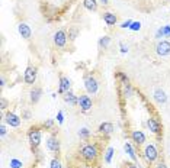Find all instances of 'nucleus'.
Listing matches in <instances>:
<instances>
[{
  "label": "nucleus",
  "instance_id": "f257e3e1",
  "mask_svg": "<svg viewBox=\"0 0 170 168\" xmlns=\"http://www.w3.org/2000/svg\"><path fill=\"white\" fill-rule=\"evenodd\" d=\"M98 155H99V151H98V146L94 144H86L80 148V157L83 158L86 162H94L98 160Z\"/></svg>",
  "mask_w": 170,
  "mask_h": 168
},
{
  "label": "nucleus",
  "instance_id": "f03ea898",
  "mask_svg": "<svg viewBox=\"0 0 170 168\" xmlns=\"http://www.w3.org/2000/svg\"><path fill=\"white\" fill-rule=\"evenodd\" d=\"M84 89L89 94H96L99 90V84H98V80L94 79L93 75L90 74H86L84 75Z\"/></svg>",
  "mask_w": 170,
  "mask_h": 168
},
{
  "label": "nucleus",
  "instance_id": "7ed1b4c3",
  "mask_svg": "<svg viewBox=\"0 0 170 168\" xmlns=\"http://www.w3.org/2000/svg\"><path fill=\"white\" fill-rule=\"evenodd\" d=\"M28 141H29L31 146L32 148H38V146L41 145V141H42V133L39 129H37V127H32L29 131V133H28Z\"/></svg>",
  "mask_w": 170,
  "mask_h": 168
},
{
  "label": "nucleus",
  "instance_id": "20e7f679",
  "mask_svg": "<svg viewBox=\"0 0 170 168\" xmlns=\"http://www.w3.org/2000/svg\"><path fill=\"white\" fill-rule=\"evenodd\" d=\"M144 157H145V160L148 162H154L157 160V157H159V151H157V148L153 144H148L144 148Z\"/></svg>",
  "mask_w": 170,
  "mask_h": 168
},
{
  "label": "nucleus",
  "instance_id": "39448f33",
  "mask_svg": "<svg viewBox=\"0 0 170 168\" xmlns=\"http://www.w3.org/2000/svg\"><path fill=\"white\" fill-rule=\"evenodd\" d=\"M79 107L82 109V112H84V113L92 110L93 101H92L90 96H87V94H80L79 96Z\"/></svg>",
  "mask_w": 170,
  "mask_h": 168
},
{
  "label": "nucleus",
  "instance_id": "423d86ee",
  "mask_svg": "<svg viewBox=\"0 0 170 168\" xmlns=\"http://www.w3.org/2000/svg\"><path fill=\"white\" fill-rule=\"evenodd\" d=\"M54 44H55L57 48H65V45H67V34H65V30H57L55 34H54Z\"/></svg>",
  "mask_w": 170,
  "mask_h": 168
},
{
  "label": "nucleus",
  "instance_id": "0eeeda50",
  "mask_svg": "<svg viewBox=\"0 0 170 168\" xmlns=\"http://www.w3.org/2000/svg\"><path fill=\"white\" fill-rule=\"evenodd\" d=\"M37 68L32 67V65H29V67L25 70V74H23V80H25V83L26 84H29V86H32V84H35V81H37Z\"/></svg>",
  "mask_w": 170,
  "mask_h": 168
},
{
  "label": "nucleus",
  "instance_id": "6e6552de",
  "mask_svg": "<svg viewBox=\"0 0 170 168\" xmlns=\"http://www.w3.org/2000/svg\"><path fill=\"white\" fill-rule=\"evenodd\" d=\"M4 122H6V125H9L10 127H18L20 126V117H19L16 113L13 112H8L6 115H4Z\"/></svg>",
  "mask_w": 170,
  "mask_h": 168
},
{
  "label": "nucleus",
  "instance_id": "1a4fd4ad",
  "mask_svg": "<svg viewBox=\"0 0 170 168\" xmlns=\"http://www.w3.org/2000/svg\"><path fill=\"white\" fill-rule=\"evenodd\" d=\"M156 54L160 57H166L170 54V42L169 41H160L156 45Z\"/></svg>",
  "mask_w": 170,
  "mask_h": 168
},
{
  "label": "nucleus",
  "instance_id": "9d476101",
  "mask_svg": "<svg viewBox=\"0 0 170 168\" xmlns=\"http://www.w3.org/2000/svg\"><path fill=\"white\" fill-rule=\"evenodd\" d=\"M47 148H48V151H51V152H58L60 151V141H58V138L57 136H49L48 139H47Z\"/></svg>",
  "mask_w": 170,
  "mask_h": 168
},
{
  "label": "nucleus",
  "instance_id": "9b49d317",
  "mask_svg": "<svg viewBox=\"0 0 170 168\" xmlns=\"http://www.w3.org/2000/svg\"><path fill=\"white\" fill-rule=\"evenodd\" d=\"M153 97H154V100L159 103V105H164L167 101V94L164 90L162 89H154V91H153Z\"/></svg>",
  "mask_w": 170,
  "mask_h": 168
},
{
  "label": "nucleus",
  "instance_id": "f8f14e48",
  "mask_svg": "<svg viewBox=\"0 0 170 168\" xmlns=\"http://www.w3.org/2000/svg\"><path fill=\"white\" fill-rule=\"evenodd\" d=\"M18 30H19V35L23 39H31V36H32V29H31V26L26 25V23H19Z\"/></svg>",
  "mask_w": 170,
  "mask_h": 168
},
{
  "label": "nucleus",
  "instance_id": "ddd939ff",
  "mask_svg": "<svg viewBox=\"0 0 170 168\" xmlns=\"http://www.w3.org/2000/svg\"><path fill=\"white\" fill-rule=\"evenodd\" d=\"M70 86H71V83L68 80V77H60V89H58V93L61 94H65L67 91H70Z\"/></svg>",
  "mask_w": 170,
  "mask_h": 168
},
{
  "label": "nucleus",
  "instance_id": "4468645a",
  "mask_svg": "<svg viewBox=\"0 0 170 168\" xmlns=\"http://www.w3.org/2000/svg\"><path fill=\"white\" fill-rule=\"evenodd\" d=\"M64 101L70 106H79V96H76L73 91H67L64 94Z\"/></svg>",
  "mask_w": 170,
  "mask_h": 168
},
{
  "label": "nucleus",
  "instance_id": "2eb2a0df",
  "mask_svg": "<svg viewBox=\"0 0 170 168\" xmlns=\"http://www.w3.org/2000/svg\"><path fill=\"white\" fill-rule=\"evenodd\" d=\"M147 126L148 129H150L153 133H159L160 129H162V126H160V122L156 117H150V119L147 120Z\"/></svg>",
  "mask_w": 170,
  "mask_h": 168
},
{
  "label": "nucleus",
  "instance_id": "dca6fc26",
  "mask_svg": "<svg viewBox=\"0 0 170 168\" xmlns=\"http://www.w3.org/2000/svg\"><path fill=\"white\" fill-rule=\"evenodd\" d=\"M131 138H132V142H135L137 145H143L144 142H145V135L141 131H132Z\"/></svg>",
  "mask_w": 170,
  "mask_h": 168
},
{
  "label": "nucleus",
  "instance_id": "f3484780",
  "mask_svg": "<svg viewBox=\"0 0 170 168\" xmlns=\"http://www.w3.org/2000/svg\"><path fill=\"white\" fill-rule=\"evenodd\" d=\"M29 96H31V101L32 103H38L39 101V99H41V96H42V90L39 89V87H34V89L31 90V93H29Z\"/></svg>",
  "mask_w": 170,
  "mask_h": 168
},
{
  "label": "nucleus",
  "instance_id": "a211bd4d",
  "mask_svg": "<svg viewBox=\"0 0 170 168\" xmlns=\"http://www.w3.org/2000/svg\"><path fill=\"white\" fill-rule=\"evenodd\" d=\"M99 132L102 135H110L113 132V125L110 123V122H103V123H100V126H99Z\"/></svg>",
  "mask_w": 170,
  "mask_h": 168
},
{
  "label": "nucleus",
  "instance_id": "6ab92c4d",
  "mask_svg": "<svg viewBox=\"0 0 170 168\" xmlns=\"http://www.w3.org/2000/svg\"><path fill=\"white\" fill-rule=\"evenodd\" d=\"M103 20H105L106 25H109V26H112V25H115L118 20L116 15L115 13H112V12H105L103 13Z\"/></svg>",
  "mask_w": 170,
  "mask_h": 168
},
{
  "label": "nucleus",
  "instance_id": "aec40b11",
  "mask_svg": "<svg viewBox=\"0 0 170 168\" xmlns=\"http://www.w3.org/2000/svg\"><path fill=\"white\" fill-rule=\"evenodd\" d=\"M124 149H125V152L128 154V157L131 158L132 161H137L135 151H134V148H132V145H131V144H129V142H125V145H124Z\"/></svg>",
  "mask_w": 170,
  "mask_h": 168
},
{
  "label": "nucleus",
  "instance_id": "412c9836",
  "mask_svg": "<svg viewBox=\"0 0 170 168\" xmlns=\"http://www.w3.org/2000/svg\"><path fill=\"white\" fill-rule=\"evenodd\" d=\"M83 6L87 10L94 12L98 9V0H83Z\"/></svg>",
  "mask_w": 170,
  "mask_h": 168
},
{
  "label": "nucleus",
  "instance_id": "4be33fe9",
  "mask_svg": "<svg viewBox=\"0 0 170 168\" xmlns=\"http://www.w3.org/2000/svg\"><path fill=\"white\" fill-rule=\"evenodd\" d=\"M163 36H170V25L162 26L156 32V38H163Z\"/></svg>",
  "mask_w": 170,
  "mask_h": 168
},
{
  "label": "nucleus",
  "instance_id": "5701e85b",
  "mask_svg": "<svg viewBox=\"0 0 170 168\" xmlns=\"http://www.w3.org/2000/svg\"><path fill=\"white\" fill-rule=\"evenodd\" d=\"M98 44H99V46H100L102 49H106L108 46H109V44H110V38L108 36V35H105V36H102L100 39H99Z\"/></svg>",
  "mask_w": 170,
  "mask_h": 168
},
{
  "label": "nucleus",
  "instance_id": "b1692460",
  "mask_svg": "<svg viewBox=\"0 0 170 168\" xmlns=\"http://www.w3.org/2000/svg\"><path fill=\"white\" fill-rule=\"evenodd\" d=\"M77 135H79L80 139H89V138H90V135H92V132L89 131L87 127H82V129L77 132Z\"/></svg>",
  "mask_w": 170,
  "mask_h": 168
},
{
  "label": "nucleus",
  "instance_id": "393cba45",
  "mask_svg": "<svg viewBox=\"0 0 170 168\" xmlns=\"http://www.w3.org/2000/svg\"><path fill=\"white\" fill-rule=\"evenodd\" d=\"M113 152H115V149H113L112 146H109V148L106 149L105 157H103V160H105L106 164H110V161H112V157H113Z\"/></svg>",
  "mask_w": 170,
  "mask_h": 168
},
{
  "label": "nucleus",
  "instance_id": "a878e982",
  "mask_svg": "<svg viewBox=\"0 0 170 168\" xmlns=\"http://www.w3.org/2000/svg\"><path fill=\"white\" fill-rule=\"evenodd\" d=\"M122 91H124V96L127 99H129V97H132V87H131V84H122Z\"/></svg>",
  "mask_w": 170,
  "mask_h": 168
},
{
  "label": "nucleus",
  "instance_id": "bb28decb",
  "mask_svg": "<svg viewBox=\"0 0 170 168\" xmlns=\"http://www.w3.org/2000/svg\"><path fill=\"white\" fill-rule=\"evenodd\" d=\"M49 168H63V165H61V161L57 160V158L51 160V162H49Z\"/></svg>",
  "mask_w": 170,
  "mask_h": 168
},
{
  "label": "nucleus",
  "instance_id": "cd10ccee",
  "mask_svg": "<svg viewBox=\"0 0 170 168\" xmlns=\"http://www.w3.org/2000/svg\"><path fill=\"white\" fill-rule=\"evenodd\" d=\"M10 168H22V161L16 160V158L10 160Z\"/></svg>",
  "mask_w": 170,
  "mask_h": 168
},
{
  "label": "nucleus",
  "instance_id": "c85d7f7f",
  "mask_svg": "<svg viewBox=\"0 0 170 168\" xmlns=\"http://www.w3.org/2000/svg\"><path fill=\"white\" fill-rule=\"evenodd\" d=\"M118 79L121 80V83H122V84H128V83H129L128 77H127V75H125L124 73H121V71H119V73H118Z\"/></svg>",
  "mask_w": 170,
  "mask_h": 168
},
{
  "label": "nucleus",
  "instance_id": "c756f323",
  "mask_svg": "<svg viewBox=\"0 0 170 168\" xmlns=\"http://www.w3.org/2000/svg\"><path fill=\"white\" fill-rule=\"evenodd\" d=\"M77 34H79V30L77 29H71L68 32V38H70V41H74L76 38H77Z\"/></svg>",
  "mask_w": 170,
  "mask_h": 168
},
{
  "label": "nucleus",
  "instance_id": "7c9ffc66",
  "mask_svg": "<svg viewBox=\"0 0 170 168\" xmlns=\"http://www.w3.org/2000/svg\"><path fill=\"white\" fill-rule=\"evenodd\" d=\"M129 29L131 30H140L141 29V23L140 22H132L131 26H129Z\"/></svg>",
  "mask_w": 170,
  "mask_h": 168
},
{
  "label": "nucleus",
  "instance_id": "2f4dec72",
  "mask_svg": "<svg viewBox=\"0 0 170 168\" xmlns=\"http://www.w3.org/2000/svg\"><path fill=\"white\" fill-rule=\"evenodd\" d=\"M119 49H121L122 54H127V52H128V46H127L124 42H119Z\"/></svg>",
  "mask_w": 170,
  "mask_h": 168
},
{
  "label": "nucleus",
  "instance_id": "473e14b6",
  "mask_svg": "<svg viewBox=\"0 0 170 168\" xmlns=\"http://www.w3.org/2000/svg\"><path fill=\"white\" fill-rule=\"evenodd\" d=\"M57 120H58V123H63V122H64V113L63 112L57 113Z\"/></svg>",
  "mask_w": 170,
  "mask_h": 168
},
{
  "label": "nucleus",
  "instance_id": "72a5a7b5",
  "mask_svg": "<svg viewBox=\"0 0 170 168\" xmlns=\"http://www.w3.org/2000/svg\"><path fill=\"white\" fill-rule=\"evenodd\" d=\"M44 126L48 127V129H51V127L54 126V120H53V119H47V120H45V123H44Z\"/></svg>",
  "mask_w": 170,
  "mask_h": 168
},
{
  "label": "nucleus",
  "instance_id": "f704fd0d",
  "mask_svg": "<svg viewBox=\"0 0 170 168\" xmlns=\"http://www.w3.org/2000/svg\"><path fill=\"white\" fill-rule=\"evenodd\" d=\"M8 133V129H6V125L4 123H2L0 125V135H2V136H4V135Z\"/></svg>",
  "mask_w": 170,
  "mask_h": 168
},
{
  "label": "nucleus",
  "instance_id": "c9c22d12",
  "mask_svg": "<svg viewBox=\"0 0 170 168\" xmlns=\"http://www.w3.org/2000/svg\"><path fill=\"white\" fill-rule=\"evenodd\" d=\"M8 107V100H6V99H0V109H6Z\"/></svg>",
  "mask_w": 170,
  "mask_h": 168
},
{
  "label": "nucleus",
  "instance_id": "e433bc0d",
  "mask_svg": "<svg viewBox=\"0 0 170 168\" xmlns=\"http://www.w3.org/2000/svg\"><path fill=\"white\" fill-rule=\"evenodd\" d=\"M131 23H132V20H125L124 23H121V28H122V29H127V28L129 29V26H131Z\"/></svg>",
  "mask_w": 170,
  "mask_h": 168
},
{
  "label": "nucleus",
  "instance_id": "4c0bfd02",
  "mask_svg": "<svg viewBox=\"0 0 170 168\" xmlns=\"http://www.w3.org/2000/svg\"><path fill=\"white\" fill-rule=\"evenodd\" d=\"M31 112L29 110H25V112H23V116H22V119H25V120H29L31 119Z\"/></svg>",
  "mask_w": 170,
  "mask_h": 168
},
{
  "label": "nucleus",
  "instance_id": "58836bf2",
  "mask_svg": "<svg viewBox=\"0 0 170 168\" xmlns=\"http://www.w3.org/2000/svg\"><path fill=\"white\" fill-rule=\"evenodd\" d=\"M156 168H167V165H166V162H163V161H160L159 164L156 165Z\"/></svg>",
  "mask_w": 170,
  "mask_h": 168
},
{
  "label": "nucleus",
  "instance_id": "ea45409f",
  "mask_svg": "<svg viewBox=\"0 0 170 168\" xmlns=\"http://www.w3.org/2000/svg\"><path fill=\"white\" fill-rule=\"evenodd\" d=\"M4 86H6V80H4V77H3V75H2V77H0V87L3 89Z\"/></svg>",
  "mask_w": 170,
  "mask_h": 168
},
{
  "label": "nucleus",
  "instance_id": "a19ab883",
  "mask_svg": "<svg viewBox=\"0 0 170 168\" xmlns=\"http://www.w3.org/2000/svg\"><path fill=\"white\" fill-rule=\"evenodd\" d=\"M99 2H100L102 4H108V3H109V0H99Z\"/></svg>",
  "mask_w": 170,
  "mask_h": 168
},
{
  "label": "nucleus",
  "instance_id": "79ce46f5",
  "mask_svg": "<svg viewBox=\"0 0 170 168\" xmlns=\"http://www.w3.org/2000/svg\"><path fill=\"white\" fill-rule=\"evenodd\" d=\"M128 168H138L135 164H128Z\"/></svg>",
  "mask_w": 170,
  "mask_h": 168
}]
</instances>
